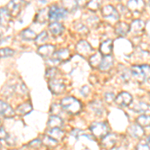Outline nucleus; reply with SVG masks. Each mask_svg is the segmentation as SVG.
<instances>
[{
	"label": "nucleus",
	"mask_w": 150,
	"mask_h": 150,
	"mask_svg": "<svg viewBox=\"0 0 150 150\" xmlns=\"http://www.w3.org/2000/svg\"><path fill=\"white\" fill-rule=\"evenodd\" d=\"M61 107L66 111V112L70 113V114H76L81 110V103L79 100H77L74 97H65L62 99L61 101Z\"/></svg>",
	"instance_id": "nucleus-1"
},
{
	"label": "nucleus",
	"mask_w": 150,
	"mask_h": 150,
	"mask_svg": "<svg viewBox=\"0 0 150 150\" xmlns=\"http://www.w3.org/2000/svg\"><path fill=\"white\" fill-rule=\"evenodd\" d=\"M131 73L136 78V80L140 82L145 81V79L149 76V66L148 65H142V66H132Z\"/></svg>",
	"instance_id": "nucleus-2"
},
{
	"label": "nucleus",
	"mask_w": 150,
	"mask_h": 150,
	"mask_svg": "<svg viewBox=\"0 0 150 150\" xmlns=\"http://www.w3.org/2000/svg\"><path fill=\"white\" fill-rule=\"evenodd\" d=\"M66 15L67 10L61 7H58L57 5H52L50 8H48V18L54 22H57L59 19L64 18Z\"/></svg>",
	"instance_id": "nucleus-3"
},
{
	"label": "nucleus",
	"mask_w": 150,
	"mask_h": 150,
	"mask_svg": "<svg viewBox=\"0 0 150 150\" xmlns=\"http://www.w3.org/2000/svg\"><path fill=\"white\" fill-rule=\"evenodd\" d=\"M91 132L95 135L96 137H104L108 133V127L105 123L102 122H94L90 126Z\"/></svg>",
	"instance_id": "nucleus-4"
},
{
	"label": "nucleus",
	"mask_w": 150,
	"mask_h": 150,
	"mask_svg": "<svg viewBox=\"0 0 150 150\" xmlns=\"http://www.w3.org/2000/svg\"><path fill=\"white\" fill-rule=\"evenodd\" d=\"M76 50L79 54L83 55V56H85V57L90 56V54L93 52L92 47H91L90 44H89L88 42H86L85 40L79 41L78 44H77V46H76Z\"/></svg>",
	"instance_id": "nucleus-5"
},
{
	"label": "nucleus",
	"mask_w": 150,
	"mask_h": 150,
	"mask_svg": "<svg viewBox=\"0 0 150 150\" xmlns=\"http://www.w3.org/2000/svg\"><path fill=\"white\" fill-rule=\"evenodd\" d=\"M115 102L119 106H128L132 102V96L128 92H121L115 98Z\"/></svg>",
	"instance_id": "nucleus-6"
},
{
	"label": "nucleus",
	"mask_w": 150,
	"mask_h": 150,
	"mask_svg": "<svg viewBox=\"0 0 150 150\" xmlns=\"http://www.w3.org/2000/svg\"><path fill=\"white\" fill-rule=\"evenodd\" d=\"M102 14L106 19L112 18V20L114 21L118 20V18H119V13L112 5H106L102 9Z\"/></svg>",
	"instance_id": "nucleus-7"
},
{
	"label": "nucleus",
	"mask_w": 150,
	"mask_h": 150,
	"mask_svg": "<svg viewBox=\"0 0 150 150\" xmlns=\"http://www.w3.org/2000/svg\"><path fill=\"white\" fill-rule=\"evenodd\" d=\"M0 114L3 116V117L11 118V117H14L15 112H14V110L12 109V107L10 105H8V104L6 102H4V101L0 100Z\"/></svg>",
	"instance_id": "nucleus-8"
},
{
	"label": "nucleus",
	"mask_w": 150,
	"mask_h": 150,
	"mask_svg": "<svg viewBox=\"0 0 150 150\" xmlns=\"http://www.w3.org/2000/svg\"><path fill=\"white\" fill-rule=\"evenodd\" d=\"M49 87H50V90L54 94H60L64 91L65 85L61 80L51 79V80L49 81Z\"/></svg>",
	"instance_id": "nucleus-9"
},
{
	"label": "nucleus",
	"mask_w": 150,
	"mask_h": 150,
	"mask_svg": "<svg viewBox=\"0 0 150 150\" xmlns=\"http://www.w3.org/2000/svg\"><path fill=\"white\" fill-rule=\"evenodd\" d=\"M55 52V48L53 45H42V46L39 47L38 49V53L41 55L42 57H50L54 54Z\"/></svg>",
	"instance_id": "nucleus-10"
},
{
	"label": "nucleus",
	"mask_w": 150,
	"mask_h": 150,
	"mask_svg": "<svg viewBox=\"0 0 150 150\" xmlns=\"http://www.w3.org/2000/svg\"><path fill=\"white\" fill-rule=\"evenodd\" d=\"M144 28V22L142 20H134L131 23V25L129 26V31H131L133 34H138L141 32Z\"/></svg>",
	"instance_id": "nucleus-11"
},
{
	"label": "nucleus",
	"mask_w": 150,
	"mask_h": 150,
	"mask_svg": "<svg viewBox=\"0 0 150 150\" xmlns=\"http://www.w3.org/2000/svg\"><path fill=\"white\" fill-rule=\"evenodd\" d=\"M113 58L110 56V55H107V56L103 57L102 60H101L100 64H99V69L102 70V71H106V70H109L111 68V66L113 65Z\"/></svg>",
	"instance_id": "nucleus-12"
},
{
	"label": "nucleus",
	"mask_w": 150,
	"mask_h": 150,
	"mask_svg": "<svg viewBox=\"0 0 150 150\" xmlns=\"http://www.w3.org/2000/svg\"><path fill=\"white\" fill-rule=\"evenodd\" d=\"M129 133L134 138H140L144 135V130L138 124H133L129 127Z\"/></svg>",
	"instance_id": "nucleus-13"
},
{
	"label": "nucleus",
	"mask_w": 150,
	"mask_h": 150,
	"mask_svg": "<svg viewBox=\"0 0 150 150\" xmlns=\"http://www.w3.org/2000/svg\"><path fill=\"white\" fill-rule=\"evenodd\" d=\"M48 136L50 138L54 139L55 141H59V140L63 138L64 132L60 128H51V129L48 130Z\"/></svg>",
	"instance_id": "nucleus-14"
},
{
	"label": "nucleus",
	"mask_w": 150,
	"mask_h": 150,
	"mask_svg": "<svg viewBox=\"0 0 150 150\" xmlns=\"http://www.w3.org/2000/svg\"><path fill=\"white\" fill-rule=\"evenodd\" d=\"M10 11L7 8H1L0 9V23L3 26H7L10 22Z\"/></svg>",
	"instance_id": "nucleus-15"
},
{
	"label": "nucleus",
	"mask_w": 150,
	"mask_h": 150,
	"mask_svg": "<svg viewBox=\"0 0 150 150\" xmlns=\"http://www.w3.org/2000/svg\"><path fill=\"white\" fill-rule=\"evenodd\" d=\"M112 45H113L112 40L109 39V40L104 41L100 45V53H102L105 56L109 55L110 53L112 52Z\"/></svg>",
	"instance_id": "nucleus-16"
},
{
	"label": "nucleus",
	"mask_w": 150,
	"mask_h": 150,
	"mask_svg": "<svg viewBox=\"0 0 150 150\" xmlns=\"http://www.w3.org/2000/svg\"><path fill=\"white\" fill-rule=\"evenodd\" d=\"M115 140L116 137L114 134H109V135H106L104 136V138L102 140V145L104 148L106 149H110L113 147V145L115 144Z\"/></svg>",
	"instance_id": "nucleus-17"
},
{
	"label": "nucleus",
	"mask_w": 150,
	"mask_h": 150,
	"mask_svg": "<svg viewBox=\"0 0 150 150\" xmlns=\"http://www.w3.org/2000/svg\"><path fill=\"white\" fill-rule=\"evenodd\" d=\"M115 32L117 35L120 36H124L126 35L128 32H129V25L124 22H120L116 25L115 27Z\"/></svg>",
	"instance_id": "nucleus-18"
},
{
	"label": "nucleus",
	"mask_w": 150,
	"mask_h": 150,
	"mask_svg": "<svg viewBox=\"0 0 150 150\" xmlns=\"http://www.w3.org/2000/svg\"><path fill=\"white\" fill-rule=\"evenodd\" d=\"M63 124L61 118L58 117L56 115H51L49 118V121H48V126L50 128H60Z\"/></svg>",
	"instance_id": "nucleus-19"
},
{
	"label": "nucleus",
	"mask_w": 150,
	"mask_h": 150,
	"mask_svg": "<svg viewBox=\"0 0 150 150\" xmlns=\"http://www.w3.org/2000/svg\"><path fill=\"white\" fill-rule=\"evenodd\" d=\"M69 56H70V52L68 49H60V50H58V51L54 52V57L58 61L66 60Z\"/></svg>",
	"instance_id": "nucleus-20"
},
{
	"label": "nucleus",
	"mask_w": 150,
	"mask_h": 150,
	"mask_svg": "<svg viewBox=\"0 0 150 150\" xmlns=\"http://www.w3.org/2000/svg\"><path fill=\"white\" fill-rule=\"evenodd\" d=\"M32 110V106H31L30 103H23L21 104V105H19L17 107V109H16V111H17L18 114L20 115H25V114H28L30 111Z\"/></svg>",
	"instance_id": "nucleus-21"
},
{
	"label": "nucleus",
	"mask_w": 150,
	"mask_h": 150,
	"mask_svg": "<svg viewBox=\"0 0 150 150\" xmlns=\"http://www.w3.org/2000/svg\"><path fill=\"white\" fill-rule=\"evenodd\" d=\"M49 30L52 34L59 35V34H61V32L63 31V26L58 22H53L49 25Z\"/></svg>",
	"instance_id": "nucleus-22"
},
{
	"label": "nucleus",
	"mask_w": 150,
	"mask_h": 150,
	"mask_svg": "<svg viewBox=\"0 0 150 150\" xmlns=\"http://www.w3.org/2000/svg\"><path fill=\"white\" fill-rule=\"evenodd\" d=\"M21 35H22V37L26 40H34L36 38V36H37L34 31L31 30V29H29V28L24 29L22 32H21Z\"/></svg>",
	"instance_id": "nucleus-23"
},
{
	"label": "nucleus",
	"mask_w": 150,
	"mask_h": 150,
	"mask_svg": "<svg viewBox=\"0 0 150 150\" xmlns=\"http://www.w3.org/2000/svg\"><path fill=\"white\" fill-rule=\"evenodd\" d=\"M101 60H102V57H101L100 53H95V54H93L92 56H90V58H89V62H90V64L93 67L99 66Z\"/></svg>",
	"instance_id": "nucleus-24"
},
{
	"label": "nucleus",
	"mask_w": 150,
	"mask_h": 150,
	"mask_svg": "<svg viewBox=\"0 0 150 150\" xmlns=\"http://www.w3.org/2000/svg\"><path fill=\"white\" fill-rule=\"evenodd\" d=\"M129 5V8L132 9L134 11H138V10H141V8L144 6V3L142 1H136V0H133V1H130L128 3Z\"/></svg>",
	"instance_id": "nucleus-25"
},
{
	"label": "nucleus",
	"mask_w": 150,
	"mask_h": 150,
	"mask_svg": "<svg viewBox=\"0 0 150 150\" xmlns=\"http://www.w3.org/2000/svg\"><path fill=\"white\" fill-rule=\"evenodd\" d=\"M42 142L44 145H46L48 147H55L57 145V141H55L54 139L50 138L48 135H45V136H43V139H42Z\"/></svg>",
	"instance_id": "nucleus-26"
},
{
	"label": "nucleus",
	"mask_w": 150,
	"mask_h": 150,
	"mask_svg": "<svg viewBox=\"0 0 150 150\" xmlns=\"http://www.w3.org/2000/svg\"><path fill=\"white\" fill-rule=\"evenodd\" d=\"M149 115H141L137 118V124L139 126H148L149 125Z\"/></svg>",
	"instance_id": "nucleus-27"
},
{
	"label": "nucleus",
	"mask_w": 150,
	"mask_h": 150,
	"mask_svg": "<svg viewBox=\"0 0 150 150\" xmlns=\"http://www.w3.org/2000/svg\"><path fill=\"white\" fill-rule=\"evenodd\" d=\"M91 107H92V109L97 114H101L103 112V106L100 101H94V102H92L91 103Z\"/></svg>",
	"instance_id": "nucleus-28"
},
{
	"label": "nucleus",
	"mask_w": 150,
	"mask_h": 150,
	"mask_svg": "<svg viewBox=\"0 0 150 150\" xmlns=\"http://www.w3.org/2000/svg\"><path fill=\"white\" fill-rule=\"evenodd\" d=\"M14 54V51L10 48H2L0 49V58H7Z\"/></svg>",
	"instance_id": "nucleus-29"
},
{
	"label": "nucleus",
	"mask_w": 150,
	"mask_h": 150,
	"mask_svg": "<svg viewBox=\"0 0 150 150\" xmlns=\"http://www.w3.org/2000/svg\"><path fill=\"white\" fill-rule=\"evenodd\" d=\"M133 109L135 111H137V112H145L146 110L149 109V106H148V104H146L144 102H140V103H137Z\"/></svg>",
	"instance_id": "nucleus-30"
},
{
	"label": "nucleus",
	"mask_w": 150,
	"mask_h": 150,
	"mask_svg": "<svg viewBox=\"0 0 150 150\" xmlns=\"http://www.w3.org/2000/svg\"><path fill=\"white\" fill-rule=\"evenodd\" d=\"M47 37H48L47 33L45 32V31H43L42 33H40L39 35L36 36V38H35V42H36V44L41 45V44H42V43H44L45 41H46Z\"/></svg>",
	"instance_id": "nucleus-31"
},
{
	"label": "nucleus",
	"mask_w": 150,
	"mask_h": 150,
	"mask_svg": "<svg viewBox=\"0 0 150 150\" xmlns=\"http://www.w3.org/2000/svg\"><path fill=\"white\" fill-rule=\"evenodd\" d=\"M57 75V69L56 68H50V69H47L46 71V77L49 78V80L51 79H54V77Z\"/></svg>",
	"instance_id": "nucleus-32"
},
{
	"label": "nucleus",
	"mask_w": 150,
	"mask_h": 150,
	"mask_svg": "<svg viewBox=\"0 0 150 150\" xmlns=\"http://www.w3.org/2000/svg\"><path fill=\"white\" fill-rule=\"evenodd\" d=\"M88 6H89V8H90L91 10L95 11V10H97V9L99 8V6H100V2L91 1V2H89V3H88Z\"/></svg>",
	"instance_id": "nucleus-33"
},
{
	"label": "nucleus",
	"mask_w": 150,
	"mask_h": 150,
	"mask_svg": "<svg viewBox=\"0 0 150 150\" xmlns=\"http://www.w3.org/2000/svg\"><path fill=\"white\" fill-rule=\"evenodd\" d=\"M65 6H66V9H69L70 6H71V10H75L77 6V2H74V1H68V2H64ZM65 9V10H66Z\"/></svg>",
	"instance_id": "nucleus-34"
},
{
	"label": "nucleus",
	"mask_w": 150,
	"mask_h": 150,
	"mask_svg": "<svg viewBox=\"0 0 150 150\" xmlns=\"http://www.w3.org/2000/svg\"><path fill=\"white\" fill-rule=\"evenodd\" d=\"M105 100H106V102H108V103H111L112 101H114L115 100V95L113 93H106L105 94Z\"/></svg>",
	"instance_id": "nucleus-35"
},
{
	"label": "nucleus",
	"mask_w": 150,
	"mask_h": 150,
	"mask_svg": "<svg viewBox=\"0 0 150 150\" xmlns=\"http://www.w3.org/2000/svg\"><path fill=\"white\" fill-rule=\"evenodd\" d=\"M29 145H30L31 147H34V148H39L41 145H42V142H41V140L39 139H35L34 141L30 142Z\"/></svg>",
	"instance_id": "nucleus-36"
},
{
	"label": "nucleus",
	"mask_w": 150,
	"mask_h": 150,
	"mask_svg": "<svg viewBox=\"0 0 150 150\" xmlns=\"http://www.w3.org/2000/svg\"><path fill=\"white\" fill-rule=\"evenodd\" d=\"M8 137L6 130L3 127H0V139H6Z\"/></svg>",
	"instance_id": "nucleus-37"
},
{
	"label": "nucleus",
	"mask_w": 150,
	"mask_h": 150,
	"mask_svg": "<svg viewBox=\"0 0 150 150\" xmlns=\"http://www.w3.org/2000/svg\"><path fill=\"white\" fill-rule=\"evenodd\" d=\"M137 150H149V143L147 144H143V143H140L137 146Z\"/></svg>",
	"instance_id": "nucleus-38"
},
{
	"label": "nucleus",
	"mask_w": 150,
	"mask_h": 150,
	"mask_svg": "<svg viewBox=\"0 0 150 150\" xmlns=\"http://www.w3.org/2000/svg\"><path fill=\"white\" fill-rule=\"evenodd\" d=\"M89 91L90 90H89V88L87 86H84L83 88L81 89V93H82V95H84V96H86L87 94L89 93Z\"/></svg>",
	"instance_id": "nucleus-39"
},
{
	"label": "nucleus",
	"mask_w": 150,
	"mask_h": 150,
	"mask_svg": "<svg viewBox=\"0 0 150 150\" xmlns=\"http://www.w3.org/2000/svg\"><path fill=\"white\" fill-rule=\"evenodd\" d=\"M0 127H1V123H0Z\"/></svg>",
	"instance_id": "nucleus-40"
}]
</instances>
